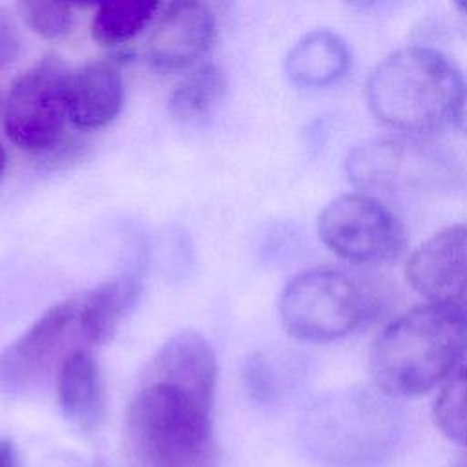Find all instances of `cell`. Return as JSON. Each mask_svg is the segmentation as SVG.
Returning <instances> with one entry per match:
<instances>
[{"mask_svg": "<svg viewBox=\"0 0 467 467\" xmlns=\"http://www.w3.org/2000/svg\"><path fill=\"white\" fill-rule=\"evenodd\" d=\"M5 162H7V157H5V150H4V146L0 144V177H2V173H4Z\"/></svg>", "mask_w": 467, "mask_h": 467, "instance_id": "603a6c76", "label": "cell"}, {"mask_svg": "<svg viewBox=\"0 0 467 467\" xmlns=\"http://www.w3.org/2000/svg\"><path fill=\"white\" fill-rule=\"evenodd\" d=\"M449 467H467V452H463L454 463H451Z\"/></svg>", "mask_w": 467, "mask_h": 467, "instance_id": "cb8c5ba5", "label": "cell"}, {"mask_svg": "<svg viewBox=\"0 0 467 467\" xmlns=\"http://www.w3.org/2000/svg\"><path fill=\"white\" fill-rule=\"evenodd\" d=\"M75 314V305L69 301L53 305L18 339L2 350L0 390L20 394L47 376Z\"/></svg>", "mask_w": 467, "mask_h": 467, "instance_id": "9c48e42d", "label": "cell"}, {"mask_svg": "<svg viewBox=\"0 0 467 467\" xmlns=\"http://www.w3.org/2000/svg\"><path fill=\"white\" fill-rule=\"evenodd\" d=\"M22 51V36L13 15L0 5V69L11 67Z\"/></svg>", "mask_w": 467, "mask_h": 467, "instance_id": "ffe728a7", "label": "cell"}, {"mask_svg": "<svg viewBox=\"0 0 467 467\" xmlns=\"http://www.w3.org/2000/svg\"><path fill=\"white\" fill-rule=\"evenodd\" d=\"M159 7V2L100 4L91 20V36L106 47L122 46L151 22Z\"/></svg>", "mask_w": 467, "mask_h": 467, "instance_id": "e0dca14e", "label": "cell"}, {"mask_svg": "<svg viewBox=\"0 0 467 467\" xmlns=\"http://www.w3.org/2000/svg\"><path fill=\"white\" fill-rule=\"evenodd\" d=\"M456 7L463 13V15H467V2H462V4H456Z\"/></svg>", "mask_w": 467, "mask_h": 467, "instance_id": "d4e9b609", "label": "cell"}, {"mask_svg": "<svg viewBox=\"0 0 467 467\" xmlns=\"http://www.w3.org/2000/svg\"><path fill=\"white\" fill-rule=\"evenodd\" d=\"M16 11L31 31L47 40L64 38L75 24L73 5L64 2L24 0L16 4Z\"/></svg>", "mask_w": 467, "mask_h": 467, "instance_id": "d6986e66", "label": "cell"}, {"mask_svg": "<svg viewBox=\"0 0 467 467\" xmlns=\"http://www.w3.org/2000/svg\"><path fill=\"white\" fill-rule=\"evenodd\" d=\"M350 64L347 44L332 31L305 35L286 57V73L303 86H327L341 78Z\"/></svg>", "mask_w": 467, "mask_h": 467, "instance_id": "5bb4252c", "label": "cell"}, {"mask_svg": "<svg viewBox=\"0 0 467 467\" xmlns=\"http://www.w3.org/2000/svg\"><path fill=\"white\" fill-rule=\"evenodd\" d=\"M142 381L168 383L212 407L217 381V359L210 343L193 330L171 336L146 365Z\"/></svg>", "mask_w": 467, "mask_h": 467, "instance_id": "8fae6325", "label": "cell"}, {"mask_svg": "<svg viewBox=\"0 0 467 467\" xmlns=\"http://www.w3.org/2000/svg\"><path fill=\"white\" fill-rule=\"evenodd\" d=\"M465 356L467 312L427 303L403 312L379 332L368 368L381 392L414 398L445 383Z\"/></svg>", "mask_w": 467, "mask_h": 467, "instance_id": "6da1fadb", "label": "cell"}, {"mask_svg": "<svg viewBox=\"0 0 467 467\" xmlns=\"http://www.w3.org/2000/svg\"><path fill=\"white\" fill-rule=\"evenodd\" d=\"M215 38V16L206 4L173 2L159 16L148 38V58L162 71L192 66Z\"/></svg>", "mask_w": 467, "mask_h": 467, "instance_id": "30bf717a", "label": "cell"}, {"mask_svg": "<svg viewBox=\"0 0 467 467\" xmlns=\"http://www.w3.org/2000/svg\"><path fill=\"white\" fill-rule=\"evenodd\" d=\"M224 73L212 62L190 71L170 95V113L175 119L190 120L206 115L224 95Z\"/></svg>", "mask_w": 467, "mask_h": 467, "instance_id": "2e32d148", "label": "cell"}, {"mask_svg": "<svg viewBox=\"0 0 467 467\" xmlns=\"http://www.w3.org/2000/svg\"><path fill=\"white\" fill-rule=\"evenodd\" d=\"M210 405L168 383L142 381L124 420L135 467H204L212 445Z\"/></svg>", "mask_w": 467, "mask_h": 467, "instance_id": "3957f363", "label": "cell"}, {"mask_svg": "<svg viewBox=\"0 0 467 467\" xmlns=\"http://www.w3.org/2000/svg\"><path fill=\"white\" fill-rule=\"evenodd\" d=\"M347 173L365 190L409 193L449 186L456 168L440 144L423 135L396 133L356 146L347 157Z\"/></svg>", "mask_w": 467, "mask_h": 467, "instance_id": "5b68a950", "label": "cell"}, {"mask_svg": "<svg viewBox=\"0 0 467 467\" xmlns=\"http://www.w3.org/2000/svg\"><path fill=\"white\" fill-rule=\"evenodd\" d=\"M140 285L135 277L124 275L95 286L80 305L78 323L84 339L89 345L108 341L128 310L135 305Z\"/></svg>", "mask_w": 467, "mask_h": 467, "instance_id": "9a60e30c", "label": "cell"}, {"mask_svg": "<svg viewBox=\"0 0 467 467\" xmlns=\"http://www.w3.org/2000/svg\"><path fill=\"white\" fill-rule=\"evenodd\" d=\"M405 275L429 303L467 312V224L443 228L421 243Z\"/></svg>", "mask_w": 467, "mask_h": 467, "instance_id": "ba28073f", "label": "cell"}, {"mask_svg": "<svg viewBox=\"0 0 467 467\" xmlns=\"http://www.w3.org/2000/svg\"><path fill=\"white\" fill-rule=\"evenodd\" d=\"M58 403L71 421L84 429L95 427L104 414V390L100 370L86 350L69 352L58 368Z\"/></svg>", "mask_w": 467, "mask_h": 467, "instance_id": "4fadbf2b", "label": "cell"}, {"mask_svg": "<svg viewBox=\"0 0 467 467\" xmlns=\"http://www.w3.org/2000/svg\"><path fill=\"white\" fill-rule=\"evenodd\" d=\"M365 93L370 111L385 126L425 137L458 119L467 88L445 55L409 46L372 69Z\"/></svg>", "mask_w": 467, "mask_h": 467, "instance_id": "7a4b0ae2", "label": "cell"}, {"mask_svg": "<svg viewBox=\"0 0 467 467\" xmlns=\"http://www.w3.org/2000/svg\"><path fill=\"white\" fill-rule=\"evenodd\" d=\"M379 308L378 286L339 268H312L297 274L279 299L285 330L310 343L345 337L374 319Z\"/></svg>", "mask_w": 467, "mask_h": 467, "instance_id": "277c9868", "label": "cell"}, {"mask_svg": "<svg viewBox=\"0 0 467 467\" xmlns=\"http://www.w3.org/2000/svg\"><path fill=\"white\" fill-rule=\"evenodd\" d=\"M71 71L57 55H46L11 86L4 130L11 142L31 153L58 146L67 117Z\"/></svg>", "mask_w": 467, "mask_h": 467, "instance_id": "8992f818", "label": "cell"}, {"mask_svg": "<svg viewBox=\"0 0 467 467\" xmlns=\"http://www.w3.org/2000/svg\"><path fill=\"white\" fill-rule=\"evenodd\" d=\"M456 122H458L460 128L467 133V93H465V97H463V102H462V108H460V113H458Z\"/></svg>", "mask_w": 467, "mask_h": 467, "instance_id": "7402d4cb", "label": "cell"}, {"mask_svg": "<svg viewBox=\"0 0 467 467\" xmlns=\"http://www.w3.org/2000/svg\"><path fill=\"white\" fill-rule=\"evenodd\" d=\"M0 467H16L15 449L7 440H0Z\"/></svg>", "mask_w": 467, "mask_h": 467, "instance_id": "44dd1931", "label": "cell"}, {"mask_svg": "<svg viewBox=\"0 0 467 467\" xmlns=\"http://www.w3.org/2000/svg\"><path fill=\"white\" fill-rule=\"evenodd\" d=\"M122 93V78L113 62H88L71 73L67 117L80 130L102 128L119 115Z\"/></svg>", "mask_w": 467, "mask_h": 467, "instance_id": "7c38bea8", "label": "cell"}, {"mask_svg": "<svg viewBox=\"0 0 467 467\" xmlns=\"http://www.w3.org/2000/svg\"><path fill=\"white\" fill-rule=\"evenodd\" d=\"M317 234L336 255L359 265L387 263L405 248L401 221L368 193L330 201L317 217Z\"/></svg>", "mask_w": 467, "mask_h": 467, "instance_id": "52a82bcc", "label": "cell"}, {"mask_svg": "<svg viewBox=\"0 0 467 467\" xmlns=\"http://www.w3.org/2000/svg\"><path fill=\"white\" fill-rule=\"evenodd\" d=\"M432 416L443 436L467 447V359L443 383Z\"/></svg>", "mask_w": 467, "mask_h": 467, "instance_id": "ac0fdd59", "label": "cell"}]
</instances>
